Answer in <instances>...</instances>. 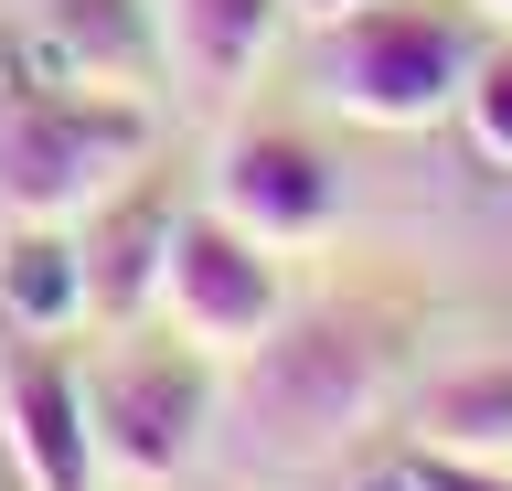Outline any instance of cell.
I'll return each instance as SVG.
<instances>
[{"label": "cell", "instance_id": "8", "mask_svg": "<svg viewBox=\"0 0 512 491\" xmlns=\"http://www.w3.org/2000/svg\"><path fill=\"white\" fill-rule=\"evenodd\" d=\"M171 225H182V203L160 193L150 171H128L118 193L96 203V225H86V321L96 331H139L160 310V257H171Z\"/></svg>", "mask_w": 512, "mask_h": 491}, {"label": "cell", "instance_id": "15", "mask_svg": "<svg viewBox=\"0 0 512 491\" xmlns=\"http://www.w3.org/2000/svg\"><path fill=\"white\" fill-rule=\"evenodd\" d=\"M342 491H416V459H406V449H395V459H363Z\"/></svg>", "mask_w": 512, "mask_h": 491}, {"label": "cell", "instance_id": "17", "mask_svg": "<svg viewBox=\"0 0 512 491\" xmlns=\"http://www.w3.org/2000/svg\"><path fill=\"white\" fill-rule=\"evenodd\" d=\"M0 491H32V481H22V459H11V438H0Z\"/></svg>", "mask_w": 512, "mask_h": 491}, {"label": "cell", "instance_id": "13", "mask_svg": "<svg viewBox=\"0 0 512 491\" xmlns=\"http://www.w3.org/2000/svg\"><path fill=\"white\" fill-rule=\"evenodd\" d=\"M459 129H470L480 161H502V171H512V33H502V43H480L470 86H459Z\"/></svg>", "mask_w": 512, "mask_h": 491}, {"label": "cell", "instance_id": "1", "mask_svg": "<svg viewBox=\"0 0 512 491\" xmlns=\"http://www.w3.org/2000/svg\"><path fill=\"white\" fill-rule=\"evenodd\" d=\"M395 385V321L363 299H320V310H278L267 342L235 353V417L267 459H331L384 417Z\"/></svg>", "mask_w": 512, "mask_h": 491}, {"label": "cell", "instance_id": "11", "mask_svg": "<svg viewBox=\"0 0 512 491\" xmlns=\"http://www.w3.org/2000/svg\"><path fill=\"white\" fill-rule=\"evenodd\" d=\"M416 449H459V459H512V353L459 363L416 395Z\"/></svg>", "mask_w": 512, "mask_h": 491}, {"label": "cell", "instance_id": "2", "mask_svg": "<svg viewBox=\"0 0 512 491\" xmlns=\"http://www.w3.org/2000/svg\"><path fill=\"white\" fill-rule=\"evenodd\" d=\"M480 43L491 33L470 0H363L342 22H320V97L363 129H427L459 107Z\"/></svg>", "mask_w": 512, "mask_h": 491}, {"label": "cell", "instance_id": "7", "mask_svg": "<svg viewBox=\"0 0 512 491\" xmlns=\"http://www.w3.org/2000/svg\"><path fill=\"white\" fill-rule=\"evenodd\" d=\"M0 438L22 459L32 491H96V427H86V374L54 353V342H32L0 363Z\"/></svg>", "mask_w": 512, "mask_h": 491}, {"label": "cell", "instance_id": "4", "mask_svg": "<svg viewBox=\"0 0 512 491\" xmlns=\"http://www.w3.org/2000/svg\"><path fill=\"white\" fill-rule=\"evenodd\" d=\"M86 427H96V470H118L139 491L182 481L214 427V353L118 331V353L86 374Z\"/></svg>", "mask_w": 512, "mask_h": 491}, {"label": "cell", "instance_id": "16", "mask_svg": "<svg viewBox=\"0 0 512 491\" xmlns=\"http://www.w3.org/2000/svg\"><path fill=\"white\" fill-rule=\"evenodd\" d=\"M288 11H299V22L320 33V22H342V11H363V0H288Z\"/></svg>", "mask_w": 512, "mask_h": 491}, {"label": "cell", "instance_id": "18", "mask_svg": "<svg viewBox=\"0 0 512 491\" xmlns=\"http://www.w3.org/2000/svg\"><path fill=\"white\" fill-rule=\"evenodd\" d=\"M470 11H480V22H502V33H512V0H470Z\"/></svg>", "mask_w": 512, "mask_h": 491}, {"label": "cell", "instance_id": "6", "mask_svg": "<svg viewBox=\"0 0 512 491\" xmlns=\"http://www.w3.org/2000/svg\"><path fill=\"white\" fill-rule=\"evenodd\" d=\"M214 214L246 225L256 246L278 257V246L331 235V214H342V171H331V150L299 139V129H235L214 150Z\"/></svg>", "mask_w": 512, "mask_h": 491}, {"label": "cell", "instance_id": "5", "mask_svg": "<svg viewBox=\"0 0 512 491\" xmlns=\"http://www.w3.org/2000/svg\"><path fill=\"white\" fill-rule=\"evenodd\" d=\"M278 310H288V299H278V267H267V246H256L246 225H224L214 203L171 225V257H160V321L182 331L192 353L235 363L246 342L278 331Z\"/></svg>", "mask_w": 512, "mask_h": 491}, {"label": "cell", "instance_id": "3", "mask_svg": "<svg viewBox=\"0 0 512 491\" xmlns=\"http://www.w3.org/2000/svg\"><path fill=\"white\" fill-rule=\"evenodd\" d=\"M150 161V107L107 86H32L0 118V214L11 225H75Z\"/></svg>", "mask_w": 512, "mask_h": 491}, {"label": "cell", "instance_id": "12", "mask_svg": "<svg viewBox=\"0 0 512 491\" xmlns=\"http://www.w3.org/2000/svg\"><path fill=\"white\" fill-rule=\"evenodd\" d=\"M0 310L32 331V342H64L86 321V257L64 246V225H22L11 257H0Z\"/></svg>", "mask_w": 512, "mask_h": 491}, {"label": "cell", "instance_id": "14", "mask_svg": "<svg viewBox=\"0 0 512 491\" xmlns=\"http://www.w3.org/2000/svg\"><path fill=\"white\" fill-rule=\"evenodd\" d=\"M406 459H416V491H512V470H502V459H459V449H416V438H406Z\"/></svg>", "mask_w": 512, "mask_h": 491}, {"label": "cell", "instance_id": "9", "mask_svg": "<svg viewBox=\"0 0 512 491\" xmlns=\"http://www.w3.org/2000/svg\"><path fill=\"white\" fill-rule=\"evenodd\" d=\"M32 22V65L54 86H107V97H139L160 65V22L150 0H22Z\"/></svg>", "mask_w": 512, "mask_h": 491}, {"label": "cell", "instance_id": "10", "mask_svg": "<svg viewBox=\"0 0 512 491\" xmlns=\"http://www.w3.org/2000/svg\"><path fill=\"white\" fill-rule=\"evenodd\" d=\"M278 11L288 0H150L160 22V65L182 97H235L256 65H267V43H278Z\"/></svg>", "mask_w": 512, "mask_h": 491}]
</instances>
